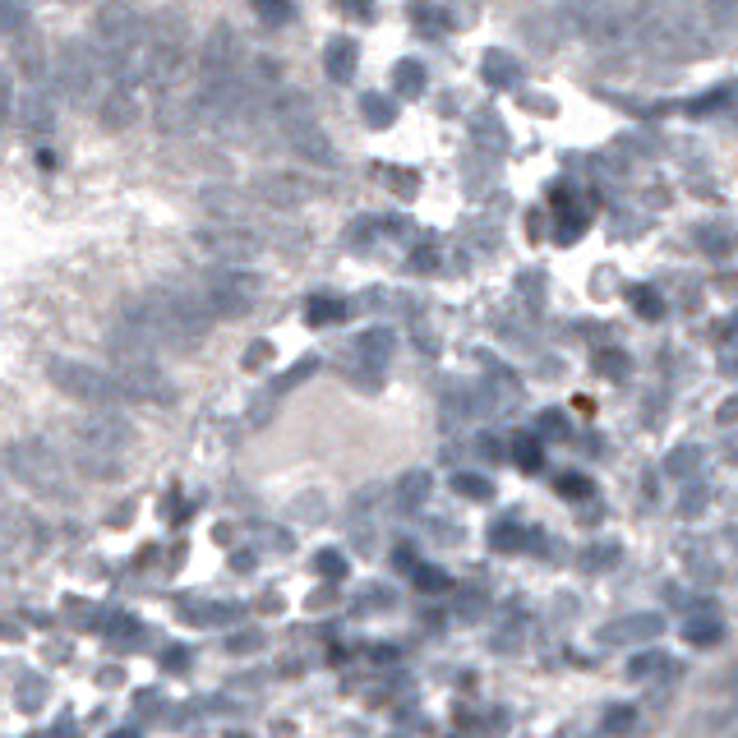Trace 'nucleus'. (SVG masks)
Returning <instances> with one entry per match:
<instances>
[{
  "label": "nucleus",
  "instance_id": "nucleus-29",
  "mask_svg": "<svg viewBox=\"0 0 738 738\" xmlns=\"http://www.w3.org/2000/svg\"><path fill=\"white\" fill-rule=\"evenodd\" d=\"M10 111H14V79H10V70L0 65V125L10 120Z\"/></svg>",
  "mask_w": 738,
  "mask_h": 738
},
{
  "label": "nucleus",
  "instance_id": "nucleus-18",
  "mask_svg": "<svg viewBox=\"0 0 738 738\" xmlns=\"http://www.w3.org/2000/svg\"><path fill=\"white\" fill-rule=\"evenodd\" d=\"M517 60L512 56H503V51H489L485 56V84H494V88H508L512 79H517Z\"/></svg>",
  "mask_w": 738,
  "mask_h": 738
},
{
  "label": "nucleus",
  "instance_id": "nucleus-30",
  "mask_svg": "<svg viewBox=\"0 0 738 738\" xmlns=\"http://www.w3.org/2000/svg\"><path fill=\"white\" fill-rule=\"evenodd\" d=\"M688 642H692V646L720 642V623H715V619H711V623H706V619H702V623H697V628H688Z\"/></svg>",
  "mask_w": 738,
  "mask_h": 738
},
{
  "label": "nucleus",
  "instance_id": "nucleus-22",
  "mask_svg": "<svg viewBox=\"0 0 738 738\" xmlns=\"http://www.w3.org/2000/svg\"><path fill=\"white\" fill-rule=\"evenodd\" d=\"M632 310H642L646 319H660V314H665V300L655 296L651 286H637V291H632Z\"/></svg>",
  "mask_w": 738,
  "mask_h": 738
},
{
  "label": "nucleus",
  "instance_id": "nucleus-38",
  "mask_svg": "<svg viewBox=\"0 0 738 738\" xmlns=\"http://www.w3.org/2000/svg\"><path fill=\"white\" fill-rule=\"evenodd\" d=\"M688 466H697V453H679V457H669V471H688Z\"/></svg>",
  "mask_w": 738,
  "mask_h": 738
},
{
  "label": "nucleus",
  "instance_id": "nucleus-21",
  "mask_svg": "<svg viewBox=\"0 0 738 738\" xmlns=\"http://www.w3.org/2000/svg\"><path fill=\"white\" fill-rule=\"evenodd\" d=\"M360 107H365L369 125H393V120H397L393 102H388V97H379V93H365V97H360Z\"/></svg>",
  "mask_w": 738,
  "mask_h": 738
},
{
  "label": "nucleus",
  "instance_id": "nucleus-16",
  "mask_svg": "<svg viewBox=\"0 0 738 738\" xmlns=\"http://www.w3.org/2000/svg\"><path fill=\"white\" fill-rule=\"evenodd\" d=\"M429 485H434V480H429L425 471H406L402 485H397V503H402V508H416V503H425L429 499Z\"/></svg>",
  "mask_w": 738,
  "mask_h": 738
},
{
  "label": "nucleus",
  "instance_id": "nucleus-13",
  "mask_svg": "<svg viewBox=\"0 0 738 738\" xmlns=\"http://www.w3.org/2000/svg\"><path fill=\"white\" fill-rule=\"evenodd\" d=\"M356 60H360L356 42H351V37H337V42H328V51H323V70H328V79L346 84V79L356 74Z\"/></svg>",
  "mask_w": 738,
  "mask_h": 738
},
{
  "label": "nucleus",
  "instance_id": "nucleus-36",
  "mask_svg": "<svg viewBox=\"0 0 738 738\" xmlns=\"http://www.w3.org/2000/svg\"><path fill=\"white\" fill-rule=\"evenodd\" d=\"M600 365H605L609 379H623V356H619V351H605V360H600Z\"/></svg>",
  "mask_w": 738,
  "mask_h": 738
},
{
  "label": "nucleus",
  "instance_id": "nucleus-24",
  "mask_svg": "<svg viewBox=\"0 0 738 738\" xmlns=\"http://www.w3.org/2000/svg\"><path fill=\"white\" fill-rule=\"evenodd\" d=\"M453 489L462 494V499H489V494H494V485L480 480V476H453Z\"/></svg>",
  "mask_w": 738,
  "mask_h": 738
},
{
  "label": "nucleus",
  "instance_id": "nucleus-39",
  "mask_svg": "<svg viewBox=\"0 0 738 738\" xmlns=\"http://www.w3.org/2000/svg\"><path fill=\"white\" fill-rule=\"evenodd\" d=\"M254 646H259V632H245V637L231 642V651H254Z\"/></svg>",
  "mask_w": 738,
  "mask_h": 738
},
{
  "label": "nucleus",
  "instance_id": "nucleus-26",
  "mask_svg": "<svg viewBox=\"0 0 738 738\" xmlns=\"http://www.w3.org/2000/svg\"><path fill=\"white\" fill-rule=\"evenodd\" d=\"M33 37L37 33H24V42H19V65H28V74L37 79V74H42V42L33 47Z\"/></svg>",
  "mask_w": 738,
  "mask_h": 738
},
{
  "label": "nucleus",
  "instance_id": "nucleus-25",
  "mask_svg": "<svg viewBox=\"0 0 738 738\" xmlns=\"http://www.w3.org/2000/svg\"><path fill=\"white\" fill-rule=\"evenodd\" d=\"M0 33H28V10L24 5H0Z\"/></svg>",
  "mask_w": 738,
  "mask_h": 738
},
{
  "label": "nucleus",
  "instance_id": "nucleus-37",
  "mask_svg": "<svg viewBox=\"0 0 738 738\" xmlns=\"http://www.w3.org/2000/svg\"><path fill=\"white\" fill-rule=\"evenodd\" d=\"M268 356H273V351H268V342H259V346H250V351H245V365L259 369V360H268Z\"/></svg>",
  "mask_w": 738,
  "mask_h": 738
},
{
  "label": "nucleus",
  "instance_id": "nucleus-10",
  "mask_svg": "<svg viewBox=\"0 0 738 738\" xmlns=\"http://www.w3.org/2000/svg\"><path fill=\"white\" fill-rule=\"evenodd\" d=\"M254 194L268 199V203H277V208H296V203H305L314 194V185H305L300 176H286V171H273V176L254 180Z\"/></svg>",
  "mask_w": 738,
  "mask_h": 738
},
{
  "label": "nucleus",
  "instance_id": "nucleus-23",
  "mask_svg": "<svg viewBox=\"0 0 738 738\" xmlns=\"http://www.w3.org/2000/svg\"><path fill=\"white\" fill-rule=\"evenodd\" d=\"M411 577H416V586L425 591V596H439V591H448V577H443L439 568H425V563H420Z\"/></svg>",
  "mask_w": 738,
  "mask_h": 738
},
{
  "label": "nucleus",
  "instance_id": "nucleus-3",
  "mask_svg": "<svg viewBox=\"0 0 738 738\" xmlns=\"http://www.w3.org/2000/svg\"><path fill=\"white\" fill-rule=\"evenodd\" d=\"M273 120H277V130H282V139L291 143L300 157H310V162H319V167H333L337 162L333 143H328V134L319 130V120H314V111H310V97L286 93L273 107Z\"/></svg>",
  "mask_w": 738,
  "mask_h": 738
},
{
  "label": "nucleus",
  "instance_id": "nucleus-11",
  "mask_svg": "<svg viewBox=\"0 0 738 738\" xmlns=\"http://www.w3.org/2000/svg\"><path fill=\"white\" fill-rule=\"evenodd\" d=\"M665 623L655 619V614H637V619H619L614 628L600 632V642L605 646H623V642H642V637H660Z\"/></svg>",
  "mask_w": 738,
  "mask_h": 738
},
{
  "label": "nucleus",
  "instance_id": "nucleus-33",
  "mask_svg": "<svg viewBox=\"0 0 738 738\" xmlns=\"http://www.w3.org/2000/svg\"><path fill=\"white\" fill-rule=\"evenodd\" d=\"M24 697H19V706H24V711H33V706H42V697H47V683H24Z\"/></svg>",
  "mask_w": 738,
  "mask_h": 738
},
{
  "label": "nucleus",
  "instance_id": "nucleus-27",
  "mask_svg": "<svg viewBox=\"0 0 738 738\" xmlns=\"http://www.w3.org/2000/svg\"><path fill=\"white\" fill-rule=\"evenodd\" d=\"M314 572H319V577H346V559L337 554V549H328V554L314 559Z\"/></svg>",
  "mask_w": 738,
  "mask_h": 738
},
{
  "label": "nucleus",
  "instance_id": "nucleus-1",
  "mask_svg": "<svg viewBox=\"0 0 738 738\" xmlns=\"http://www.w3.org/2000/svg\"><path fill=\"white\" fill-rule=\"evenodd\" d=\"M134 448V425L120 420L116 411H97V416L74 420L70 429V453L74 466L93 480H116L125 453Z\"/></svg>",
  "mask_w": 738,
  "mask_h": 738
},
{
  "label": "nucleus",
  "instance_id": "nucleus-14",
  "mask_svg": "<svg viewBox=\"0 0 738 738\" xmlns=\"http://www.w3.org/2000/svg\"><path fill=\"white\" fill-rule=\"evenodd\" d=\"M24 125L37 134H47L51 125H56V111H51V97L42 93V88H33V93L24 97Z\"/></svg>",
  "mask_w": 738,
  "mask_h": 738
},
{
  "label": "nucleus",
  "instance_id": "nucleus-28",
  "mask_svg": "<svg viewBox=\"0 0 738 738\" xmlns=\"http://www.w3.org/2000/svg\"><path fill=\"white\" fill-rule=\"evenodd\" d=\"M512 457H517L522 466H540V457H545L540 453V439H517L512 443Z\"/></svg>",
  "mask_w": 738,
  "mask_h": 738
},
{
  "label": "nucleus",
  "instance_id": "nucleus-2",
  "mask_svg": "<svg viewBox=\"0 0 738 738\" xmlns=\"http://www.w3.org/2000/svg\"><path fill=\"white\" fill-rule=\"evenodd\" d=\"M5 471H10L19 485L33 489L37 499H56V503L74 499L65 466H60V457L51 453L42 439H14L10 448H5Z\"/></svg>",
  "mask_w": 738,
  "mask_h": 738
},
{
  "label": "nucleus",
  "instance_id": "nucleus-34",
  "mask_svg": "<svg viewBox=\"0 0 738 738\" xmlns=\"http://www.w3.org/2000/svg\"><path fill=\"white\" fill-rule=\"evenodd\" d=\"M605 725H609V734H623V729L632 725V711H623V706H614V711H609V720H605Z\"/></svg>",
  "mask_w": 738,
  "mask_h": 738
},
{
  "label": "nucleus",
  "instance_id": "nucleus-41",
  "mask_svg": "<svg viewBox=\"0 0 738 738\" xmlns=\"http://www.w3.org/2000/svg\"><path fill=\"white\" fill-rule=\"evenodd\" d=\"M540 429H563V416L559 411H545V416H540Z\"/></svg>",
  "mask_w": 738,
  "mask_h": 738
},
{
  "label": "nucleus",
  "instance_id": "nucleus-31",
  "mask_svg": "<svg viewBox=\"0 0 738 738\" xmlns=\"http://www.w3.org/2000/svg\"><path fill=\"white\" fill-rule=\"evenodd\" d=\"M254 14H259V19H268V24H286V19H296V10H291V5H254Z\"/></svg>",
  "mask_w": 738,
  "mask_h": 738
},
{
  "label": "nucleus",
  "instance_id": "nucleus-15",
  "mask_svg": "<svg viewBox=\"0 0 738 738\" xmlns=\"http://www.w3.org/2000/svg\"><path fill=\"white\" fill-rule=\"evenodd\" d=\"M360 356H365L369 365H388V356H393V333H388V328H369V333L360 337Z\"/></svg>",
  "mask_w": 738,
  "mask_h": 738
},
{
  "label": "nucleus",
  "instance_id": "nucleus-20",
  "mask_svg": "<svg viewBox=\"0 0 738 738\" xmlns=\"http://www.w3.org/2000/svg\"><path fill=\"white\" fill-rule=\"evenodd\" d=\"M393 84H397V93H402V97H420V93H425V70L411 65V60H402V65L393 70Z\"/></svg>",
  "mask_w": 738,
  "mask_h": 738
},
{
  "label": "nucleus",
  "instance_id": "nucleus-6",
  "mask_svg": "<svg viewBox=\"0 0 738 738\" xmlns=\"http://www.w3.org/2000/svg\"><path fill=\"white\" fill-rule=\"evenodd\" d=\"M116 383H120V393L134 397V402H153V406L176 402V383L167 379V369L157 365L153 356L116 360Z\"/></svg>",
  "mask_w": 738,
  "mask_h": 738
},
{
  "label": "nucleus",
  "instance_id": "nucleus-8",
  "mask_svg": "<svg viewBox=\"0 0 738 738\" xmlns=\"http://www.w3.org/2000/svg\"><path fill=\"white\" fill-rule=\"evenodd\" d=\"M236 60H240V42H236V28L231 24H217L203 42V56H199V70H203V88L213 84H227L236 79Z\"/></svg>",
  "mask_w": 738,
  "mask_h": 738
},
{
  "label": "nucleus",
  "instance_id": "nucleus-32",
  "mask_svg": "<svg viewBox=\"0 0 738 738\" xmlns=\"http://www.w3.org/2000/svg\"><path fill=\"white\" fill-rule=\"evenodd\" d=\"M559 494H568V499H586V494H591V480H582V476H563V480H559Z\"/></svg>",
  "mask_w": 738,
  "mask_h": 738
},
{
  "label": "nucleus",
  "instance_id": "nucleus-35",
  "mask_svg": "<svg viewBox=\"0 0 738 738\" xmlns=\"http://www.w3.org/2000/svg\"><path fill=\"white\" fill-rule=\"evenodd\" d=\"M660 660H665V655H637V660L628 665V674H632V679H637V674H651V669L660 665Z\"/></svg>",
  "mask_w": 738,
  "mask_h": 738
},
{
  "label": "nucleus",
  "instance_id": "nucleus-42",
  "mask_svg": "<svg viewBox=\"0 0 738 738\" xmlns=\"http://www.w3.org/2000/svg\"><path fill=\"white\" fill-rule=\"evenodd\" d=\"M185 660H190V655H185V651H171V655H167V669H180V665H185Z\"/></svg>",
  "mask_w": 738,
  "mask_h": 738
},
{
  "label": "nucleus",
  "instance_id": "nucleus-12",
  "mask_svg": "<svg viewBox=\"0 0 738 738\" xmlns=\"http://www.w3.org/2000/svg\"><path fill=\"white\" fill-rule=\"evenodd\" d=\"M134 120H139V102H134L130 88H111L107 97H102V125L107 130H130Z\"/></svg>",
  "mask_w": 738,
  "mask_h": 738
},
{
  "label": "nucleus",
  "instance_id": "nucleus-19",
  "mask_svg": "<svg viewBox=\"0 0 738 738\" xmlns=\"http://www.w3.org/2000/svg\"><path fill=\"white\" fill-rule=\"evenodd\" d=\"M411 19H416V24L425 28L429 37H443L448 28H453V14H448V10H434V5H416V10H411Z\"/></svg>",
  "mask_w": 738,
  "mask_h": 738
},
{
  "label": "nucleus",
  "instance_id": "nucleus-7",
  "mask_svg": "<svg viewBox=\"0 0 738 738\" xmlns=\"http://www.w3.org/2000/svg\"><path fill=\"white\" fill-rule=\"evenodd\" d=\"M97 70H102V56H97L88 42H65L56 51V88L70 102H88L97 84Z\"/></svg>",
  "mask_w": 738,
  "mask_h": 738
},
{
  "label": "nucleus",
  "instance_id": "nucleus-9",
  "mask_svg": "<svg viewBox=\"0 0 738 738\" xmlns=\"http://www.w3.org/2000/svg\"><path fill=\"white\" fill-rule=\"evenodd\" d=\"M199 245L213 254V259H227V263H240V259H250V254H259V240H254L250 231H231V227L199 231Z\"/></svg>",
  "mask_w": 738,
  "mask_h": 738
},
{
  "label": "nucleus",
  "instance_id": "nucleus-44",
  "mask_svg": "<svg viewBox=\"0 0 738 738\" xmlns=\"http://www.w3.org/2000/svg\"><path fill=\"white\" fill-rule=\"evenodd\" d=\"M734 738H738V729H734Z\"/></svg>",
  "mask_w": 738,
  "mask_h": 738
},
{
  "label": "nucleus",
  "instance_id": "nucleus-40",
  "mask_svg": "<svg viewBox=\"0 0 738 738\" xmlns=\"http://www.w3.org/2000/svg\"><path fill=\"white\" fill-rule=\"evenodd\" d=\"M494 540H499L503 549H512V545H517V531H512V526H499V531H494Z\"/></svg>",
  "mask_w": 738,
  "mask_h": 738
},
{
  "label": "nucleus",
  "instance_id": "nucleus-4",
  "mask_svg": "<svg viewBox=\"0 0 738 738\" xmlns=\"http://www.w3.org/2000/svg\"><path fill=\"white\" fill-rule=\"evenodd\" d=\"M47 379L56 383L65 397L88 402V406H97V411H111L116 402H125L116 374H107V369H97V365H84V360H51Z\"/></svg>",
  "mask_w": 738,
  "mask_h": 738
},
{
  "label": "nucleus",
  "instance_id": "nucleus-5",
  "mask_svg": "<svg viewBox=\"0 0 738 738\" xmlns=\"http://www.w3.org/2000/svg\"><path fill=\"white\" fill-rule=\"evenodd\" d=\"M259 296H263V277L245 273V268H217L199 291V300L208 305L213 319H240V314H250L259 305Z\"/></svg>",
  "mask_w": 738,
  "mask_h": 738
},
{
  "label": "nucleus",
  "instance_id": "nucleus-43",
  "mask_svg": "<svg viewBox=\"0 0 738 738\" xmlns=\"http://www.w3.org/2000/svg\"><path fill=\"white\" fill-rule=\"evenodd\" d=\"M111 738H139V734H134V729H120V734H111Z\"/></svg>",
  "mask_w": 738,
  "mask_h": 738
},
{
  "label": "nucleus",
  "instance_id": "nucleus-17",
  "mask_svg": "<svg viewBox=\"0 0 738 738\" xmlns=\"http://www.w3.org/2000/svg\"><path fill=\"white\" fill-rule=\"evenodd\" d=\"M342 314H346V305L333 296H310V305H305V319H310L314 328H328V323H337Z\"/></svg>",
  "mask_w": 738,
  "mask_h": 738
}]
</instances>
